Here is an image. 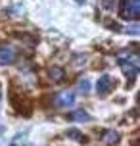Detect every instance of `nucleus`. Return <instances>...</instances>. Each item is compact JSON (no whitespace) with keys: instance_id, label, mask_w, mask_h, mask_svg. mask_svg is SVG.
<instances>
[{"instance_id":"f257e3e1","label":"nucleus","mask_w":140,"mask_h":146,"mask_svg":"<svg viewBox=\"0 0 140 146\" xmlns=\"http://www.w3.org/2000/svg\"><path fill=\"white\" fill-rule=\"evenodd\" d=\"M119 66H121V69H123V73H125L127 77H129V83H127V87H133L134 79H136V73H138V54L134 52L131 58H121L119 56Z\"/></svg>"},{"instance_id":"f03ea898","label":"nucleus","mask_w":140,"mask_h":146,"mask_svg":"<svg viewBox=\"0 0 140 146\" xmlns=\"http://www.w3.org/2000/svg\"><path fill=\"white\" fill-rule=\"evenodd\" d=\"M119 15L123 19L136 21L140 17V0H121V4H119Z\"/></svg>"},{"instance_id":"7ed1b4c3","label":"nucleus","mask_w":140,"mask_h":146,"mask_svg":"<svg viewBox=\"0 0 140 146\" xmlns=\"http://www.w3.org/2000/svg\"><path fill=\"white\" fill-rule=\"evenodd\" d=\"M115 85H117V83H115V79H113L111 75H102V77L98 79V83H96V92H98V96L104 98V96H108L111 90L115 88Z\"/></svg>"},{"instance_id":"20e7f679","label":"nucleus","mask_w":140,"mask_h":146,"mask_svg":"<svg viewBox=\"0 0 140 146\" xmlns=\"http://www.w3.org/2000/svg\"><path fill=\"white\" fill-rule=\"evenodd\" d=\"M15 58H17V50L12 44H0V66H10L15 62Z\"/></svg>"},{"instance_id":"39448f33","label":"nucleus","mask_w":140,"mask_h":146,"mask_svg":"<svg viewBox=\"0 0 140 146\" xmlns=\"http://www.w3.org/2000/svg\"><path fill=\"white\" fill-rule=\"evenodd\" d=\"M73 102H75V94L71 90H63V92H59V94L54 96V106H58V108L73 106Z\"/></svg>"},{"instance_id":"423d86ee","label":"nucleus","mask_w":140,"mask_h":146,"mask_svg":"<svg viewBox=\"0 0 140 146\" xmlns=\"http://www.w3.org/2000/svg\"><path fill=\"white\" fill-rule=\"evenodd\" d=\"M12 104H14V108L19 111V113H25V115H31V110H33V106H31V102L25 98V96H12Z\"/></svg>"},{"instance_id":"0eeeda50","label":"nucleus","mask_w":140,"mask_h":146,"mask_svg":"<svg viewBox=\"0 0 140 146\" xmlns=\"http://www.w3.org/2000/svg\"><path fill=\"white\" fill-rule=\"evenodd\" d=\"M69 119L71 121H79V123H88V121H92V117L85 111V110H75L73 113H69Z\"/></svg>"},{"instance_id":"6e6552de","label":"nucleus","mask_w":140,"mask_h":146,"mask_svg":"<svg viewBox=\"0 0 140 146\" xmlns=\"http://www.w3.org/2000/svg\"><path fill=\"white\" fill-rule=\"evenodd\" d=\"M104 144H108V146H111V144H119V140H121V135H119L117 131H106L104 133Z\"/></svg>"},{"instance_id":"1a4fd4ad","label":"nucleus","mask_w":140,"mask_h":146,"mask_svg":"<svg viewBox=\"0 0 140 146\" xmlns=\"http://www.w3.org/2000/svg\"><path fill=\"white\" fill-rule=\"evenodd\" d=\"M48 73H50V79L56 81V83H61L63 77H65V71H63L61 67H58V66H52L50 69H48Z\"/></svg>"},{"instance_id":"9d476101","label":"nucleus","mask_w":140,"mask_h":146,"mask_svg":"<svg viewBox=\"0 0 140 146\" xmlns=\"http://www.w3.org/2000/svg\"><path fill=\"white\" fill-rule=\"evenodd\" d=\"M65 135H67V139H73V140H77V142H81V144H87V140H88L83 133L77 131V129H69Z\"/></svg>"},{"instance_id":"9b49d317","label":"nucleus","mask_w":140,"mask_h":146,"mask_svg":"<svg viewBox=\"0 0 140 146\" xmlns=\"http://www.w3.org/2000/svg\"><path fill=\"white\" fill-rule=\"evenodd\" d=\"M79 90H81V92H88V81L87 79H83L81 83H79Z\"/></svg>"},{"instance_id":"f8f14e48","label":"nucleus","mask_w":140,"mask_h":146,"mask_svg":"<svg viewBox=\"0 0 140 146\" xmlns=\"http://www.w3.org/2000/svg\"><path fill=\"white\" fill-rule=\"evenodd\" d=\"M115 2H117V0H102V6L106 8V10H111V8L115 6Z\"/></svg>"},{"instance_id":"ddd939ff","label":"nucleus","mask_w":140,"mask_h":146,"mask_svg":"<svg viewBox=\"0 0 140 146\" xmlns=\"http://www.w3.org/2000/svg\"><path fill=\"white\" fill-rule=\"evenodd\" d=\"M0 94H2V85H0Z\"/></svg>"}]
</instances>
